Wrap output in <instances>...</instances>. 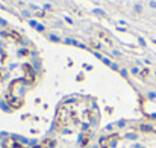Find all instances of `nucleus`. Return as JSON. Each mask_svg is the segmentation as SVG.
<instances>
[{
    "label": "nucleus",
    "instance_id": "3",
    "mask_svg": "<svg viewBox=\"0 0 156 148\" xmlns=\"http://www.w3.org/2000/svg\"><path fill=\"white\" fill-rule=\"evenodd\" d=\"M99 36H100V38H103L106 44H112V40H111V38H108V35H106L105 32H99Z\"/></svg>",
    "mask_w": 156,
    "mask_h": 148
},
{
    "label": "nucleus",
    "instance_id": "2",
    "mask_svg": "<svg viewBox=\"0 0 156 148\" xmlns=\"http://www.w3.org/2000/svg\"><path fill=\"white\" fill-rule=\"evenodd\" d=\"M5 35H6V36H11L12 40H15V41H18V43H21V36H20L17 32H6Z\"/></svg>",
    "mask_w": 156,
    "mask_h": 148
},
{
    "label": "nucleus",
    "instance_id": "1",
    "mask_svg": "<svg viewBox=\"0 0 156 148\" xmlns=\"http://www.w3.org/2000/svg\"><path fill=\"white\" fill-rule=\"evenodd\" d=\"M24 74H26V79L24 80H27V82H30V83H34V80H35V73H34V70H32V67L30 65H24Z\"/></svg>",
    "mask_w": 156,
    "mask_h": 148
}]
</instances>
